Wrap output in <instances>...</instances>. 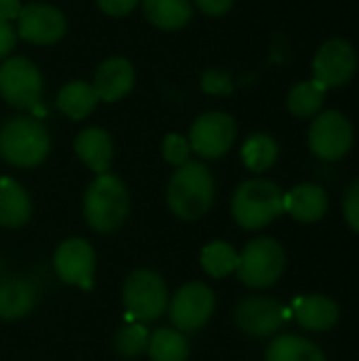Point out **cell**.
<instances>
[{"label": "cell", "mask_w": 359, "mask_h": 361, "mask_svg": "<svg viewBox=\"0 0 359 361\" xmlns=\"http://www.w3.org/2000/svg\"><path fill=\"white\" fill-rule=\"evenodd\" d=\"M216 199V180L209 167L201 161H188L176 167L167 184V205L182 220L203 218Z\"/></svg>", "instance_id": "obj_1"}, {"label": "cell", "mask_w": 359, "mask_h": 361, "mask_svg": "<svg viewBox=\"0 0 359 361\" xmlns=\"http://www.w3.org/2000/svg\"><path fill=\"white\" fill-rule=\"evenodd\" d=\"M83 209L85 220L93 231L102 235L118 231L129 216V192L125 182L110 171L97 173L85 190Z\"/></svg>", "instance_id": "obj_2"}, {"label": "cell", "mask_w": 359, "mask_h": 361, "mask_svg": "<svg viewBox=\"0 0 359 361\" xmlns=\"http://www.w3.org/2000/svg\"><path fill=\"white\" fill-rule=\"evenodd\" d=\"M51 152V135L34 116H11L0 125V157L21 169L44 163Z\"/></svg>", "instance_id": "obj_3"}, {"label": "cell", "mask_w": 359, "mask_h": 361, "mask_svg": "<svg viewBox=\"0 0 359 361\" xmlns=\"http://www.w3.org/2000/svg\"><path fill=\"white\" fill-rule=\"evenodd\" d=\"M231 212L235 222L245 231H258L271 224L275 218L284 214V192L281 188L262 178H254L243 182L231 203Z\"/></svg>", "instance_id": "obj_4"}, {"label": "cell", "mask_w": 359, "mask_h": 361, "mask_svg": "<svg viewBox=\"0 0 359 361\" xmlns=\"http://www.w3.org/2000/svg\"><path fill=\"white\" fill-rule=\"evenodd\" d=\"M123 305L129 322L150 324L159 319L169 307V290L165 279L148 269L133 271L123 283Z\"/></svg>", "instance_id": "obj_5"}, {"label": "cell", "mask_w": 359, "mask_h": 361, "mask_svg": "<svg viewBox=\"0 0 359 361\" xmlns=\"http://www.w3.org/2000/svg\"><path fill=\"white\" fill-rule=\"evenodd\" d=\"M44 78L38 66L23 57L13 55L0 63V95L17 110H34L40 104Z\"/></svg>", "instance_id": "obj_6"}, {"label": "cell", "mask_w": 359, "mask_h": 361, "mask_svg": "<svg viewBox=\"0 0 359 361\" xmlns=\"http://www.w3.org/2000/svg\"><path fill=\"white\" fill-rule=\"evenodd\" d=\"M284 269H286L284 247L271 237H260L243 247L235 273L245 286L262 290L277 283L279 277L284 275Z\"/></svg>", "instance_id": "obj_7"}, {"label": "cell", "mask_w": 359, "mask_h": 361, "mask_svg": "<svg viewBox=\"0 0 359 361\" xmlns=\"http://www.w3.org/2000/svg\"><path fill=\"white\" fill-rule=\"evenodd\" d=\"M237 140V123L229 112L212 110L195 118L188 133V144L201 159L214 161L224 157Z\"/></svg>", "instance_id": "obj_8"}, {"label": "cell", "mask_w": 359, "mask_h": 361, "mask_svg": "<svg viewBox=\"0 0 359 361\" xmlns=\"http://www.w3.org/2000/svg\"><path fill=\"white\" fill-rule=\"evenodd\" d=\"M167 311H169V317H171V324L176 330L197 332L214 315L216 296L209 286H205L201 281H190L174 294Z\"/></svg>", "instance_id": "obj_9"}, {"label": "cell", "mask_w": 359, "mask_h": 361, "mask_svg": "<svg viewBox=\"0 0 359 361\" xmlns=\"http://www.w3.org/2000/svg\"><path fill=\"white\" fill-rule=\"evenodd\" d=\"M17 38L34 47H49L59 42L66 36L68 21L66 15L47 2H30L21 6L17 17Z\"/></svg>", "instance_id": "obj_10"}, {"label": "cell", "mask_w": 359, "mask_h": 361, "mask_svg": "<svg viewBox=\"0 0 359 361\" xmlns=\"http://www.w3.org/2000/svg\"><path fill=\"white\" fill-rule=\"evenodd\" d=\"M351 144L353 125L343 112L328 110L315 116L309 129V146L315 157H320L322 161H339L351 150Z\"/></svg>", "instance_id": "obj_11"}, {"label": "cell", "mask_w": 359, "mask_h": 361, "mask_svg": "<svg viewBox=\"0 0 359 361\" xmlns=\"http://www.w3.org/2000/svg\"><path fill=\"white\" fill-rule=\"evenodd\" d=\"M358 68V53L351 42L343 38L328 40L320 47L313 59V78L324 85L326 89L330 87H343L345 82L351 80Z\"/></svg>", "instance_id": "obj_12"}, {"label": "cell", "mask_w": 359, "mask_h": 361, "mask_svg": "<svg viewBox=\"0 0 359 361\" xmlns=\"http://www.w3.org/2000/svg\"><path fill=\"white\" fill-rule=\"evenodd\" d=\"M53 267L63 283L89 290L93 286L95 275V252L85 239L70 237L61 241L55 250Z\"/></svg>", "instance_id": "obj_13"}, {"label": "cell", "mask_w": 359, "mask_h": 361, "mask_svg": "<svg viewBox=\"0 0 359 361\" xmlns=\"http://www.w3.org/2000/svg\"><path fill=\"white\" fill-rule=\"evenodd\" d=\"M286 317H288V309H284L277 300L267 296H250L235 307L237 328L254 338H264L275 334L284 326Z\"/></svg>", "instance_id": "obj_14"}, {"label": "cell", "mask_w": 359, "mask_h": 361, "mask_svg": "<svg viewBox=\"0 0 359 361\" xmlns=\"http://www.w3.org/2000/svg\"><path fill=\"white\" fill-rule=\"evenodd\" d=\"M91 85H93L99 102L114 104L131 93V89L135 85V68L127 57L112 55L97 66Z\"/></svg>", "instance_id": "obj_15"}, {"label": "cell", "mask_w": 359, "mask_h": 361, "mask_svg": "<svg viewBox=\"0 0 359 361\" xmlns=\"http://www.w3.org/2000/svg\"><path fill=\"white\" fill-rule=\"evenodd\" d=\"M292 315L294 319L311 332H328L339 324V305L322 294H311V296H300L292 305Z\"/></svg>", "instance_id": "obj_16"}, {"label": "cell", "mask_w": 359, "mask_h": 361, "mask_svg": "<svg viewBox=\"0 0 359 361\" xmlns=\"http://www.w3.org/2000/svg\"><path fill=\"white\" fill-rule=\"evenodd\" d=\"M74 152L78 154V159L91 171L106 173L110 163H112L114 144H112V137H110V133L106 129H102V127H85L74 137Z\"/></svg>", "instance_id": "obj_17"}, {"label": "cell", "mask_w": 359, "mask_h": 361, "mask_svg": "<svg viewBox=\"0 0 359 361\" xmlns=\"http://www.w3.org/2000/svg\"><path fill=\"white\" fill-rule=\"evenodd\" d=\"M284 212L300 222H317L328 212L326 190L317 184H298L290 192H284Z\"/></svg>", "instance_id": "obj_18"}, {"label": "cell", "mask_w": 359, "mask_h": 361, "mask_svg": "<svg viewBox=\"0 0 359 361\" xmlns=\"http://www.w3.org/2000/svg\"><path fill=\"white\" fill-rule=\"evenodd\" d=\"M38 302V292L32 281L21 277H11L0 283V317L2 319H21Z\"/></svg>", "instance_id": "obj_19"}, {"label": "cell", "mask_w": 359, "mask_h": 361, "mask_svg": "<svg viewBox=\"0 0 359 361\" xmlns=\"http://www.w3.org/2000/svg\"><path fill=\"white\" fill-rule=\"evenodd\" d=\"M144 17L163 32H178L193 19L190 0H140Z\"/></svg>", "instance_id": "obj_20"}, {"label": "cell", "mask_w": 359, "mask_h": 361, "mask_svg": "<svg viewBox=\"0 0 359 361\" xmlns=\"http://www.w3.org/2000/svg\"><path fill=\"white\" fill-rule=\"evenodd\" d=\"M32 216V201L25 188L13 178H0V226L19 228Z\"/></svg>", "instance_id": "obj_21"}, {"label": "cell", "mask_w": 359, "mask_h": 361, "mask_svg": "<svg viewBox=\"0 0 359 361\" xmlns=\"http://www.w3.org/2000/svg\"><path fill=\"white\" fill-rule=\"evenodd\" d=\"M97 102H99V97H97L95 89H93V85L87 82V80H80V78L66 82L57 91V97H55L57 110L63 116L72 118V121L87 118L95 110Z\"/></svg>", "instance_id": "obj_22"}, {"label": "cell", "mask_w": 359, "mask_h": 361, "mask_svg": "<svg viewBox=\"0 0 359 361\" xmlns=\"http://www.w3.org/2000/svg\"><path fill=\"white\" fill-rule=\"evenodd\" d=\"M150 361H188L190 347L184 332L176 328H159L150 334L146 347Z\"/></svg>", "instance_id": "obj_23"}, {"label": "cell", "mask_w": 359, "mask_h": 361, "mask_svg": "<svg viewBox=\"0 0 359 361\" xmlns=\"http://www.w3.org/2000/svg\"><path fill=\"white\" fill-rule=\"evenodd\" d=\"M267 361H326V355L311 341L294 334H284L269 345Z\"/></svg>", "instance_id": "obj_24"}, {"label": "cell", "mask_w": 359, "mask_h": 361, "mask_svg": "<svg viewBox=\"0 0 359 361\" xmlns=\"http://www.w3.org/2000/svg\"><path fill=\"white\" fill-rule=\"evenodd\" d=\"M279 157V146L269 133H254L241 146V161L254 173L269 171Z\"/></svg>", "instance_id": "obj_25"}, {"label": "cell", "mask_w": 359, "mask_h": 361, "mask_svg": "<svg viewBox=\"0 0 359 361\" xmlns=\"http://www.w3.org/2000/svg\"><path fill=\"white\" fill-rule=\"evenodd\" d=\"M326 87L320 85L315 78L313 80H303L294 85L288 93V110L298 116V118H311L320 112L324 97H326Z\"/></svg>", "instance_id": "obj_26"}, {"label": "cell", "mask_w": 359, "mask_h": 361, "mask_svg": "<svg viewBox=\"0 0 359 361\" xmlns=\"http://www.w3.org/2000/svg\"><path fill=\"white\" fill-rule=\"evenodd\" d=\"M201 267H203V271L209 277L222 279V277H229L231 273L237 271V267H239V254L226 241H212L201 252Z\"/></svg>", "instance_id": "obj_27"}, {"label": "cell", "mask_w": 359, "mask_h": 361, "mask_svg": "<svg viewBox=\"0 0 359 361\" xmlns=\"http://www.w3.org/2000/svg\"><path fill=\"white\" fill-rule=\"evenodd\" d=\"M148 338H150V334L144 328V324L131 322L129 326H125V328H121L116 332V336H114V349H116L118 355L131 360V357H138V355H142L146 351Z\"/></svg>", "instance_id": "obj_28"}, {"label": "cell", "mask_w": 359, "mask_h": 361, "mask_svg": "<svg viewBox=\"0 0 359 361\" xmlns=\"http://www.w3.org/2000/svg\"><path fill=\"white\" fill-rule=\"evenodd\" d=\"M161 152H163V159L174 165V167H180L184 163L190 161V144H188V137L180 135V133H167L165 140H163V146H161Z\"/></svg>", "instance_id": "obj_29"}, {"label": "cell", "mask_w": 359, "mask_h": 361, "mask_svg": "<svg viewBox=\"0 0 359 361\" xmlns=\"http://www.w3.org/2000/svg\"><path fill=\"white\" fill-rule=\"evenodd\" d=\"M201 91L207 93V95H231L233 89H235V82L231 78L229 72L224 70H218V68H212V70H205L201 74Z\"/></svg>", "instance_id": "obj_30"}, {"label": "cell", "mask_w": 359, "mask_h": 361, "mask_svg": "<svg viewBox=\"0 0 359 361\" xmlns=\"http://www.w3.org/2000/svg\"><path fill=\"white\" fill-rule=\"evenodd\" d=\"M343 209H345V218L349 222V226L359 233V180H355L347 192H345V201H343Z\"/></svg>", "instance_id": "obj_31"}, {"label": "cell", "mask_w": 359, "mask_h": 361, "mask_svg": "<svg viewBox=\"0 0 359 361\" xmlns=\"http://www.w3.org/2000/svg\"><path fill=\"white\" fill-rule=\"evenodd\" d=\"M97 8L108 17H125L133 13L140 4V0H95Z\"/></svg>", "instance_id": "obj_32"}, {"label": "cell", "mask_w": 359, "mask_h": 361, "mask_svg": "<svg viewBox=\"0 0 359 361\" xmlns=\"http://www.w3.org/2000/svg\"><path fill=\"white\" fill-rule=\"evenodd\" d=\"M17 44V30L11 21L0 19V61L11 57L13 49Z\"/></svg>", "instance_id": "obj_33"}, {"label": "cell", "mask_w": 359, "mask_h": 361, "mask_svg": "<svg viewBox=\"0 0 359 361\" xmlns=\"http://www.w3.org/2000/svg\"><path fill=\"white\" fill-rule=\"evenodd\" d=\"M195 4L201 13L209 17H222L233 8L235 0H195Z\"/></svg>", "instance_id": "obj_34"}, {"label": "cell", "mask_w": 359, "mask_h": 361, "mask_svg": "<svg viewBox=\"0 0 359 361\" xmlns=\"http://www.w3.org/2000/svg\"><path fill=\"white\" fill-rule=\"evenodd\" d=\"M21 6L23 4L19 0H0V19L2 21H17Z\"/></svg>", "instance_id": "obj_35"}]
</instances>
